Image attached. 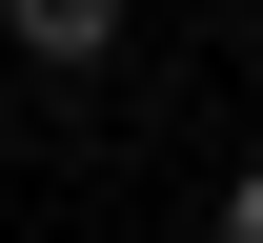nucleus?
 <instances>
[{
	"instance_id": "nucleus-2",
	"label": "nucleus",
	"mask_w": 263,
	"mask_h": 243,
	"mask_svg": "<svg viewBox=\"0 0 263 243\" xmlns=\"http://www.w3.org/2000/svg\"><path fill=\"white\" fill-rule=\"evenodd\" d=\"M223 243H263V162H243V182H223Z\"/></svg>"
},
{
	"instance_id": "nucleus-1",
	"label": "nucleus",
	"mask_w": 263,
	"mask_h": 243,
	"mask_svg": "<svg viewBox=\"0 0 263 243\" xmlns=\"http://www.w3.org/2000/svg\"><path fill=\"white\" fill-rule=\"evenodd\" d=\"M0 41H21V61H101V41H122V0H0Z\"/></svg>"
}]
</instances>
